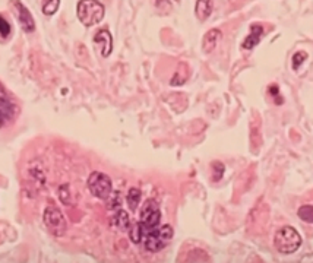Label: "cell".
<instances>
[{
	"mask_svg": "<svg viewBox=\"0 0 313 263\" xmlns=\"http://www.w3.org/2000/svg\"><path fill=\"white\" fill-rule=\"evenodd\" d=\"M59 6H60V2L59 0H52V2H45L43 6V13L44 15H54L56 13V11L59 9Z\"/></svg>",
	"mask_w": 313,
	"mask_h": 263,
	"instance_id": "18",
	"label": "cell"
},
{
	"mask_svg": "<svg viewBox=\"0 0 313 263\" xmlns=\"http://www.w3.org/2000/svg\"><path fill=\"white\" fill-rule=\"evenodd\" d=\"M88 189L98 199H108L111 196V178L101 171H94L88 177Z\"/></svg>",
	"mask_w": 313,
	"mask_h": 263,
	"instance_id": "4",
	"label": "cell"
},
{
	"mask_svg": "<svg viewBox=\"0 0 313 263\" xmlns=\"http://www.w3.org/2000/svg\"><path fill=\"white\" fill-rule=\"evenodd\" d=\"M262 34H263L262 27H260V25H253V27H252V31L249 34V37L245 40V43H243V47H245V48H252V47H255V45L260 41Z\"/></svg>",
	"mask_w": 313,
	"mask_h": 263,
	"instance_id": "12",
	"label": "cell"
},
{
	"mask_svg": "<svg viewBox=\"0 0 313 263\" xmlns=\"http://www.w3.org/2000/svg\"><path fill=\"white\" fill-rule=\"evenodd\" d=\"M113 224L119 228V230H128L130 227V219L129 215L126 211H119L114 218H113Z\"/></svg>",
	"mask_w": 313,
	"mask_h": 263,
	"instance_id": "13",
	"label": "cell"
},
{
	"mask_svg": "<svg viewBox=\"0 0 313 263\" xmlns=\"http://www.w3.org/2000/svg\"><path fill=\"white\" fill-rule=\"evenodd\" d=\"M44 224L49 231L54 235H63L66 231V219L62 214V211L56 206H49L44 211Z\"/></svg>",
	"mask_w": 313,
	"mask_h": 263,
	"instance_id": "6",
	"label": "cell"
},
{
	"mask_svg": "<svg viewBox=\"0 0 313 263\" xmlns=\"http://www.w3.org/2000/svg\"><path fill=\"white\" fill-rule=\"evenodd\" d=\"M76 13L79 21L85 27H92L104 18V6L100 2L94 0H82L78 2Z\"/></svg>",
	"mask_w": 313,
	"mask_h": 263,
	"instance_id": "2",
	"label": "cell"
},
{
	"mask_svg": "<svg viewBox=\"0 0 313 263\" xmlns=\"http://www.w3.org/2000/svg\"><path fill=\"white\" fill-rule=\"evenodd\" d=\"M11 34H12L11 23H9V21H8L5 16L0 15V38H2V40H8V38L11 37Z\"/></svg>",
	"mask_w": 313,
	"mask_h": 263,
	"instance_id": "17",
	"label": "cell"
},
{
	"mask_svg": "<svg viewBox=\"0 0 313 263\" xmlns=\"http://www.w3.org/2000/svg\"><path fill=\"white\" fill-rule=\"evenodd\" d=\"M94 45L97 47L100 55L103 57H107L113 50V38L111 34L107 30H98L94 35Z\"/></svg>",
	"mask_w": 313,
	"mask_h": 263,
	"instance_id": "8",
	"label": "cell"
},
{
	"mask_svg": "<svg viewBox=\"0 0 313 263\" xmlns=\"http://www.w3.org/2000/svg\"><path fill=\"white\" fill-rule=\"evenodd\" d=\"M195 13H196V16L201 21H205L206 18L212 13V2H209V0H199V2H196Z\"/></svg>",
	"mask_w": 313,
	"mask_h": 263,
	"instance_id": "11",
	"label": "cell"
},
{
	"mask_svg": "<svg viewBox=\"0 0 313 263\" xmlns=\"http://www.w3.org/2000/svg\"><path fill=\"white\" fill-rule=\"evenodd\" d=\"M19 107L8 98H0V129L12 124L18 119Z\"/></svg>",
	"mask_w": 313,
	"mask_h": 263,
	"instance_id": "7",
	"label": "cell"
},
{
	"mask_svg": "<svg viewBox=\"0 0 313 263\" xmlns=\"http://www.w3.org/2000/svg\"><path fill=\"white\" fill-rule=\"evenodd\" d=\"M306 59H307V55H306L304 51H297L296 55L293 56V67H294V69H299V66L302 65Z\"/></svg>",
	"mask_w": 313,
	"mask_h": 263,
	"instance_id": "20",
	"label": "cell"
},
{
	"mask_svg": "<svg viewBox=\"0 0 313 263\" xmlns=\"http://www.w3.org/2000/svg\"><path fill=\"white\" fill-rule=\"evenodd\" d=\"M299 218L307 222V224H313V205H303L297 211Z\"/></svg>",
	"mask_w": 313,
	"mask_h": 263,
	"instance_id": "16",
	"label": "cell"
},
{
	"mask_svg": "<svg viewBox=\"0 0 313 263\" xmlns=\"http://www.w3.org/2000/svg\"><path fill=\"white\" fill-rule=\"evenodd\" d=\"M160 221H161V212H160V206L155 200L148 199L142 208H140V224L142 227L145 228L147 232L155 230L158 225H160Z\"/></svg>",
	"mask_w": 313,
	"mask_h": 263,
	"instance_id": "5",
	"label": "cell"
},
{
	"mask_svg": "<svg viewBox=\"0 0 313 263\" xmlns=\"http://www.w3.org/2000/svg\"><path fill=\"white\" fill-rule=\"evenodd\" d=\"M221 37H223V34H221V31H220L218 28L209 30V31L204 35V40H202V50H204V53L214 51V48L216 47V44L220 43Z\"/></svg>",
	"mask_w": 313,
	"mask_h": 263,
	"instance_id": "10",
	"label": "cell"
},
{
	"mask_svg": "<svg viewBox=\"0 0 313 263\" xmlns=\"http://www.w3.org/2000/svg\"><path fill=\"white\" fill-rule=\"evenodd\" d=\"M16 5V9H18V15H19V22H21V27L23 28V31L27 33H33L35 30V22H34L33 15L31 12L28 11L22 3H15Z\"/></svg>",
	"mask_w": 313,
	"mask_h": 263,
	"instance_id": "9",
	"label": "cell"
},
{
	"mask_svg": "<svg viewBox=\"0 0 313 263\" xmlns=\"http://www.w3.org/2000/svg\"><path fill=\"white\" fill-rule=\"evenodd\" d=\"M223 173H224V165L221 164V163H218V161L212 163V178H214L215 181L221 178Z\"/></svg>",
	"mask_w": 313,
	"mask_h": 263,
	"instance_id": "19",
	"label": "cell"
},
{
	"mask_svg": "<svg viewBox=\"0 0 313 263\" xmlns=\"http://www.w3.org/2000/svg\"><path fill=\"white\" fill-rule=\"evenodd\" d=\"M173 239V228L172 225L165 224L161 227H157L155 230L147 232L145 239H143V244H145V249L148 252H160L162 250L170 240Z\"/></svg>",
	"mask_w": 313,
	"mask_h": 263,
	"instance_id": "3",
	"label": "cell"
},
{
	"mask_svg": "<svg viewBox=\"0 0 313 263\" xmlns=\"http://www.w3.org/2000/svg\"><path fill=\"white\" fill-rule=\"evenodd\" d=\"M275 249L282 254H292L297 252L302 246V237L293 227H282L275 232L274 237Z\"/></svg>",
	"mask_w": 313,
	"mask_h": 263,
	"instance_id": "1",
	"label": "cell"
},
{
	"mask_svg": "<svg viewBox=\"0 0 313 263\" xmlns=\"http://www.w3.org/2000/svg\"><path fill=\"white\" fill-rule=\"evenodd\" d=\"M129 235L133 243H140V241L145 239L147 231L142 227L140 222H136V224H133L132 227H129Z\"/></svg>",
	"mask_w": 313,
	"mask_h": 263,
	"instance_id": "14",
	"label": "cell"
},
{
	"mask_svg": "<svg viewBox=\"0 0 313 263\" xmlns=\"http://www.w3.org/2000/svg\"><path fill=\"white\" fill-rule=\"evenodd\" d=\"M140 197H142V193H140L139 189L136 187H132L128 192V196H126V200H128V205L132 211L138 208V205L140 203Z\"/></svg>",
	"mask_w": 313,
	"mask_h": 263,
	"instance_id": "15",
	"label": "cell"
}]
</instances>
